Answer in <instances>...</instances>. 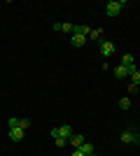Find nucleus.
Listing matches in <instances>:
<instances>
[{
  "label": "nucleus",
  "instance_id": "nucleus-2",
  "mask_svg": "<svg viewBox=\"0 0 140 156\" xmlns=\"http://www.w3.org/2000/svg\"><path fill=\"white\" fill-rule=\"evenodd\" d=\"M98 51H100V56H112L114 54V44L110 42V40H100L98 42Z\"/></svg>",
  "mask_w": 140,
  "mask_h": 156
},
{
  "label": "nucleus",
  "instance_id": "nucleus-4",
  "mask_svg": "<svg viewBox=\"0 0 140 156\" xmlns=\"http://www.w3.org/2000/svg\"><path fill=\"white\" fill-rule=\"evenodd\" d=\"M121 142H124V144L140 142V133H131V130H124V133H121Z\"/></svg>",
  "mask_w": 140,
  "mask_h": 156
},
{
  "label": "nucleus",
  "instance_id": "nucleus-12",
  "mask_svg": "<svg viewBox=\"0 0 140 156\" xmlns=\"http://www.w3.org/2000/svg\"><path fill=\"white\" fill-rule=\"evenodd\" d=\"M119 107H121V110H128V107H131V98H121V100H119Z\"/></svg>",
  "mask_w": 140,
  "mask_h": 156
},
{
  "label": "nucleus",
  "instance_id": "nucleus-7",
  "mask_svg": "<svg viewBox=\"0 0 140 156\" xmlns=\"http://www.w3.org/2000/svg\"><path fill=\"white\" fill-rule=\"evenodd\" d=\"M114 77H117V79H124V77H128V70L124 68V65H117V68H114Z\"/></svg>",
  "mask_w": 140,
  "mask_h": 156
},
{
  "label": "nucleus",
  "instance_id": "nucleus-14",
  "mask_svg": "<svg viewBox=\"0 0 140 156\" xmlns=\"http://www.w3.org/2000/svg\"><path fill=\"white\" fill-rule=\"evenodd\" d=\"M7 126H9V128H16V126H19V119H16V117H12L9 121H7Z\"/></svg>",
  "mask_w": 140,
  "mask_h": 156
},
{
  "label": "nucleus",
  "instance_id": "nucleus-1",
  "mask_svg": "<svg viewBox=\"0 0 140 156\" xmlns=\"http://www.w3.org/2000/svg\"><path fill=\"white\" fill-rule=\"evenodd\" d=\"M121 7H126V0H110V2L105 5L107 16H117V14L121 12Z\"/></svg>",
  "mask_w": 140,
  "mask_h": 156
},
{
  "label": "nucleus",
  "instance_id": "nucleus-6",
  "mask_svg": "<svg viewBox=\"0 0 140 156\" xmlns=\"http://www.w3.org/2000/svg\"><path fill=\"white\" fill-rule=\"evenodd\" d=\"M87 44V37H84V35H80V33H73V47H77V49H80V47H84Z\"/></svg>",
  "mask_w": 140,
  "mask_h": 156
},
{
  "label": "nucleus",
  "instance_id": "nucleus-17",
  "mask_svg": "<svg viewBox=\"0 0 140 156\" xmlns=\"http://www.w3.org/2000/svg\"><path fill=\"white\" fill-rule=\"evenodd\" d=\"M56 147H66V137H56Z\"/></svg>",
  "mask_w": 140,
  "mask_h": 156
},
{
  "label": "nucleus",
  "instance_id": "nucleus-16",
  "mask_svg": "<svg viewBox=\"0 0 140 156\" xmlns=\"http://www.w3.org/2000/svg\"><path fill=\"white\" fill-rule=\"evenodd\" d=\"M100 37V30H91V35H89V40H98Z\"/></svg>",
  "mask_w": 140,
  "mask_h": 156
},
{
  "label": "nucleus",
  "instance_id": "nucleus-10",
  "mask_svg": "<svg viewBox=\"0 0 140 156\" xmlns=\"http://www.w3.org/2000/svg\"><path fill=\"white\" fill-rule=\"evenodd\" d=\"M59 137H73V130H70V126H61V128H59Z\"/></svg>",
  "mask_w": 140,
  "mask_h": 156
},
{
  "label": "nucleus",
  "instance_id": "nucleus-8",
  "mask_svg": "<svg viewBox=\"0 0 140 156\" xmlns=\"http://www.w3.org/2000/svg\"><path fill=\"white\" fill-rule=\"evenodd\" d=\"M70 142H73V147H75V149H80V147H82L84 142H87V140H84V135H73V137H70Z\"/></svg>",
  "mask_w": 140,
  "mask_h": 156
},
{
  "label": "nucleus",
  "instance_id": "nucleus-11",
  "mask_svg": "<svg viewBox=\"0 0 140 156\" xmlns=\"http://www.w3.org/2000/svg\"><path fill=\"white\" fill-rule=\"evenodd\" d=\"M128 77L133 79V84H135V86H140V70H138V68H135V70L131 72V75H128Z\"/></svg>",
  "mask_w": 140,
  "mask_h": 156
},
{
  "label": "nucleus",
  "instance_id": "nucleus-19",
  "mask_svg": "<svg viewBox=\"0 0 140 156\" xmlns=\"http://www.w3.org/2000/svg\"><path fill=\"white\" fill-rule=\"evenodd\" d=\"M91 156H93V154H91Z\"/></svg>",
  "mask_w": 140,
  "mask_h": 156
},
{
  "label": "nucleus",
  "instance_id": "nucleus-9",
  "mask_svg": "<svg viewBox=\"0 0 140 156\" xmlns=\"http://www.w3.org/2000/svg\"><path fill=\"white\" fill-rule=\"evenodd\" d=\"M80 151H82L84 156H91V154H93V144H91V142H84V144L80 147Z\"/></svg>",
  "mask_w": 140,
  "mask_h": 156
},
{
  "label": "nucleus",
  "instance_id": "nucleus-13",
  "mask_svg": "<svg viewBox=\"0 0 140 156\" xmlns=\"http://www.w3.org/2000/svg\"><path fill=\"white\" fill-rule=\"evenodd\" d=\"M61 30H63V33H70V35H73V33H75V26H73V23H61Z\"/></svg>",
  "mask_w": 140,
  "mask_h": 156
},
{
  "label": "nucleus",
  "instance_id": "nucleus-18",
  "mask_svg": "<svg viewBox=\"0 0 140 156\" xmlns=\"http://www.w3.org/2000/svg\"><path fill=\"white\" fill-rule=\"evenodd\" d=\"M73 156H84V154H82L80 149H75V151H73Z\"/></svg>",
  "mask_w": 140,
  "mask_h": 156
},
{
  "label": "nucleus",
  "instance_id": "nucleus-5",
  "mask_svg": "<svg viewBox=\"0 0 140 156\" xmlns=\"http://www.w3.org/2000/svg\"><path fill=\"white\" fill-rule=\"evenodd\" d=\"M9 137H12L14 142H21V140H23V128H19V126H16V128H9Z\"/></svg>",
  "mask_w": 140,
  "mask_h": 156
},
{
  "label": "nucleus",
  "instance_id": "nucleus-3",
  "mask_svg": "<svg viewBox=\"0 0 140 156\" xmlns=\"http://www.w3.org/2000/svg\"><path fill=\"white\" fill-rule=\"evenodd\" d=\"M121 65H124V68L128 70V75H131V72L135 70V58H133V54H124V56H121Z\"/></svg>",
  "mask_w": 140,
  "mask_h": 156
},
{
  "label": "nucleus",
  "instance_id": "nucleus-15",
  "mask_svg": "<svg viewBox=\"0 0 140 156\" xmlns=\"http://www.w3.org/2000/svg\"><path fill=\"white\" fill-rule=\"evenodd\" d=\"M28 126H31V121H28V119H19V128H23V130H26Z\"/></svg>",
  "mask_w": 140,
  "mask_h": 156
}]
</instances>
